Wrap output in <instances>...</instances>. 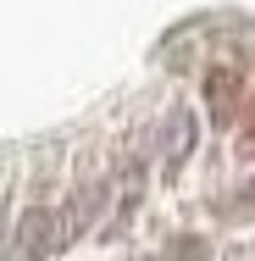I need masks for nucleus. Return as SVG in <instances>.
Masks as SVG:
<instances>
[{
	"label": "nucleus",
	"mask_w": 255,
	"mask_h": 261,
	"mask_svg": "<svg viewBox=\"0 0 255 261\" xmlns=\"http://www.w3.org/2000/svg\"><path fill=\"white\" fill-rule=\"evenodd\" d=\"M239 95H244V78H239V67H233V61H216V67L205 72V100H211V117H216V122H233V111H239Z\"/></svg>",
	"instance_id": "nucleus-1"
},
{
	"label": "nucleus",
	"mask_w": 255,
	"mask_h": 261,
	"mask_svg": "<svg viewBox=\"0 0 255 261\" xmlns=\"http://www.w3.org/2000/svg\"><path fill=\"white\" fill-rule=\"evenodd\" d=\"M239 150H255V100H250V117H244V128H239Z\"/></svg>",
	"instance_id": "nucleus-2"
}]
</instances>
